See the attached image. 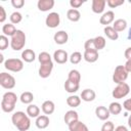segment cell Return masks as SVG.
I'll return each mask as SVG.
<instances>
[{"mask_svg": "<svg viewBox=\"0 0 131 131\" xmlns=\"http://www.w3.org/2000/svg\"><path fill=\"white\" fill-rule=\"evenodd\" d=\"M69 130L70 131H89L88 127L81 121H76V122H73L72 124H70L69 126Z\"/></svg>", "mask_w": 131, "mask_h": 131, "instance_id": "20", "label": "cell"}, {"mask_svg": "<svg viewBox=\"0 0 131 131\" xmlns=\"http://www.w3.org/2000/svg\"><path fill=\"white\" fill-rule=\"evenodd\" d=\"M83 57L87 62H95L98 59V51L96 49H87L84 51Z\"/></svg>", "mask_w": 131, "mask_h": 131, "instance_id": "12", "label": "cell"}, {"mask_svg": "<svg viewBox=\"0 0 131 131\" xmlns=\"http://www.w3.org/2000/svg\"><path fill=\"white\" fill-rule=\"evenodd\" d=\"M49 122H50V121H49V118H48L46 115H42V116H39V117L36 119L35 124H36L37 128H39V129H45V128L48 127Z\"/></svg>", "mask_w": 131, "mask_h": 131, "instance_id": "21", "label": "cell"}, {"mask_svg": "<svg viewBox=\"0 0 131 131\" xmlns=\"http://www.w3.org/2000/svg\"><path fill=\"white\" fill-rule=\"evenodd\" d=\"M6 19V11L3 6H0V23H4Z\"/></svg>", "mask_w": 131, "mask_h": 131, "instance_id": "43", "label": "cell"}, {"mask_svg": "<svg viewBox=\"0 0 131 131\" xmlns=\"http://www.w3.org/2000/svg\"><path fill=\"white\" fill-rule=\"evenodd\" d=\"M63 120H64V123L69 126L70 124H72L73 122H76L79 120V116H78V113L74 110H70L68 111L66 114H64V117H63Z\"/></svg>", "mask_w": 131, "mask_h": 131, "instance_id": "17", "label": "cell"}, {"mask_svg": "<svg viewBox=\"0 0 131 131\" xmlns=\"http://www.w3.org/2000/svg\"><path fill=\"white\" fill-rule=\"evenodd\" d=\"M9 44H10V43H9V41H8L7 36H5V35L2 34V35L0 36V50L6 49Z\"/></svg>", "mask_w": 131, "mask_h": 131, "instance_id": "37", "label": "cell"}, {"mask_svg": "<svg viewBox=\"0 0 131 131\" xmlns=\"http://www.w3.org/2000/svg\"><path fill=\"white\" fill-rule=\"evenodd\" d=\"M84 48H85V50H87V49H95V45H94L93 39H88L84 44Z\"/></svg>", "mask_w": 131, "mask_h": 131, "instance_id": "41", "label": "cell"}, {"mask_svg": "<svg viewBox=\"0 0 131 131\" xmlns=\"http://www.w3.org/2000/svg\"><path fill=\"white\" fill-rule=\"evenodd\" d=\"M84 2H85V1H83V0H71V1H70V5L72 6V8L77 9V8H79L80 6H82V4H83Z\"/></svg>", "mask_w": 131, "mask_h": 131, "instance_id": "40", "label": "cell"}, {"mask_svg": "<svg viewBox=\"0 0 131 131\" xmlns=\"http://www.w3.org/2000/svg\"><path fill=\"white\" fill-rule=\"evenodd\" d=\"M9 18H10V23H11V24L16 25V24H19V23L21 21V19H23V15H21L20 12H18V11H14V12H12V13L10 14Z\"/></svg>", "mask_w": 131, "mask_h": 131, "instance_id": "34", "label": "cell"}, {"mask_svg": "<svg viewBox=\"0 0 131 131\" xmlns=\"http://www.w3.org/2000/svg\"><path fill=\"white\" fill-rule=\"evenodd\" d=\"M95 115H96V117H97L99 120H101V121H106V120L110 118L111 113H110V111H108V107H105V106H103V105H99V106H97V107L95 108Z\"/></svg>", "mask_w": 131, "mask_h": 131, "instance_id": "11", "label": "cell"}, {"mask_svg": "<svg viewBox=\"0 0 131 131\" xmlns=\"http://www.w3.org/2000/svg\"><path fill=\"white\" fill-rule=\"evenodd\" d=\"M19 100L25 103V104H31V102L34 100V95L32 92L30 91H26V92H23L19 96Z\"/></svg>", "mask_w": 131, "mask_h": 131, "instance_id": "30", "label": "cell"}, {"mask_svg": "<svg viewBox=\"0 0 131 131\" xmlns=\"http://www.w3.org/2000/svg\"><path fill=\"white\" fill-rule=\"evenodd\" d=\"M70 61H71V63H73V64H78L80 61H81V59H82V54H81V52H79V51H75V52H73L72 54H71V56H70Z\"/></svg>", "mask_w": 131, "mask_h": 131, "instance_id": "35", "label": "cell"}, {"mask_svg": "<svg viewBox=\"0 0 131 131\" xmlns=\"http://www.w3.org/2000/svg\"><path fill=\"white\" fill-rule=\"evenodd\" d=\"M106 1L105 0H92V5H91V9L94 13H102L104 11V7H105Z\"/></svg>", "mask_w": 131, "mask_h": 131, "instance_id": "13", "label": "cell"}, {"mask_svg": "<svg viewBox=\"0 0 131 131\" xmlns=\"http://www.w3.org/2000/svg\"><path fill=\"white\" fill-rule=\"evenodd\" d=\"M114 19H115V13H114V11L108 10V11L102 13V15L99 18V23L101 25H104L105 27H107L110 24H112L114 21Z\"/></svg>", "mask_w": 131, "mask_h": 131, "instance_id": "15", "label": "cell"}, {"mask_svg": "<svg viewBox=\"0 0 131 131\" xmlns=\"http://www.w3.org/2000/svg\"><path fill=\"white\" fill-rule=\"evenodd\" d=\"M128 126L131 128V115H130L129 118H128Z\"/></svg>", "mask_w": 131, "mask_h": 131, "instance_id": "49", "label": "cell"}, {"mask_svg": "<svg viewBox=\"0 0 131 131\" xmlns=\"http://www.w3.org/2000/svg\"><path fill=\"white\" fill-rule=\"evenodd\" d=\"M113 28L118 33L119 32H123L127 28V21H126V19H124V18H118V19H116L114 21V24H113Z\"/></svg>", "mask_w": 131, "mask_h": 131, "instance_id": "27", "label": "cell"}, {"mask_svg": "<svg viewBox=\"0 0 131 131\" xmlns=\"http://www.w3.org/2000/svg\"><path fill=\"white\" fill-rule=\"evenodd\" d=\"M0 62H3V63L5 62V61L3 60V55H2V54H0Z\"/></svg>", "mask_w": 131, "mask_h": 131, "instance_id": "50", "label": "cell"}, {"mask_svg": "<svg viewBox=\"0 0 131 131\" xmlns=\"http://www.w3.org/2000/svg\"><path fill=\"white\" fill-rule=\"evenodd\" d=\"M64 90L69 93H75L79 90L80 88V84H77V83H74V82H71L70 80H66L64 82Z\"/></svg>", "mask_w": 131, "mask_h": 131, "instance_id": "26", "label": "cell"}, {"mask_svg": "<svg viewBox=\"0 0 131 131\" xmlns=\"http://www.w3.org/2000/svg\"><path fill=\"white\" fill-rule=\"evenodd\" d=\"M68 80H70L71 82L80 84V81H81V74H80V72L78 70H71L69 72V75H68Z\"/></svg>", "mask_w": 131, "mask_h": 131, "instance_id": "29", "label": "cell"}, {"mask_svg": "<svg viewBox=\"0 0 131 131\" xmlns=\"http://www.w3.org/2000/svg\"><path fill=\"white\" fill-rule=\"evenodd\" d=\"M41 108H42V112L47 116V115L53 114V112L55 110V105H54V102L52 100H45L42 103Z\"/></svg>", "mask_w": 131, "mask_h": 131, "instance_id": "19", "label": "cell"}, {"mask_svg": "<svg viewBox=\"0 0 131 131\" xmlns=\"http://www.w3.org/2000/svg\"><path fill=\"white\" fill-rule=\"evenodd\" d=\"M40 68H39V76L41 78H48L51 75V72L53 70V62L51 61H47L44 63H40Z\"/></svg>", "mask_w": 131, "mask_h": 131, "instance_id": "9", "label": "cell"}, {"mask_svg": "<svg viewBox=\"0 0 131 131\" xmlns=\"http://www.w3.org/2000/svg\"><path fill=\"white\" fill-rule=\"evenodd\" d=\"M27 115L30 118H38L40 116V108L36 104H29L27 106Z\"/></svg>", "mask_w": 131, "mask_h": 131, "instance_id": "28", "label": "cell"}, {"mask_svg": "<svg viewBox=\"0 0 131 131\" xmlns=\"http://www.w3.org/2000/svg\"><path fill=\"white\" fill-rule=\"evenodd\" d=\"M16 28L14 27V25L13 24H11V23H9V24H5V25H3V27H2V33H3V35H5V36H13L15 33H16Z\"/></svg>", "mask_w": 131, "mask_h": 131, "instance_id": "24", "label": "cell"}, {"mask_svg": "<svg viewBox=\"0 0 131 131\" xmlns=\"http://www.w3.org/2000/svg\"><path fill=\"white\" fill-rule=\"evenodd\" d=\"M101 131H115V125L111 121H106L101 126Z\"/></svg>", "mask_w": 131, "mask_h": 131, "instance_id": "39", "label": "cell"}, {"mask_svg": "<svg viewBox=\"0 0 131 131\" xmlns=\"http://www.w3.org/2000/svg\"><path fill=\"white\" fill-rule=\"evenodd\" d=\"M69 55H68V52L62 50V49H57L54 51L53 53V59L59 63V64H62V63H66L69 59Z\"/></svg>", "mask_w": 131, "mask_h": 131, "instance_id": "10", "label": "cell"}, {"mask_svg": "<svg viewBox=\"0 0 131 131\" xmlns=\"http://www.w3.org/2000/svg\"><path fill=\"white\" fill-rule=\"evenodd\" d=\"M45 24L48 28H51V29H54V28L58 27L59 24H60L59 14L57 12H50L45 18Z\"/></svg>", "mask_w": 131, "mask_h": 131, "instance_id": "8", "label": "cell"}, {"mask_svg": "<svg viewBox=\"0 0 131 131\" xmlns=\"http://www.w3.org/2000/svg\"><path fill=\"white\" fill-rule=\"evenodd\" d=\"M115 131H128V128L124 125H120V126L115 128Z\"/></svg>", "mask_w": 131, "mask_h": 131, "instance_id": "47", "label": "cell"}, {"mask_svg": "<svg viewBox=\"0 0 131 131\" xmlns=\"http://www.w3.org/2000/svg\"><path fill=\"white\" fill-rule=\"evenodd\" d=\"M80 103H81V98L79 96H77V95H71V96H69L67 98V104L69 106L73 107V108L79 106Z\"/></svg>", "mask_w": 131, "mask_h": 131, "instance_id": "31", "label": "cell"}, {"mask_svg": "<svg viewBox=\"0 0 131 131\" xmlns=\"http://www.w3.org/2000/svg\"><path fill=\"white\" fill-rule=\"evenodd\" d=\"M103 32H104L105 36H106L110 40L115 41V40H117V39L119 38V33H118L117 31H115V29H114L113 27H111V26L105 27V28L103 29Z\"/></svg>", "mask_w": 131, "mask_h": 131, "instance_id": "25", "label": "cell"}, {"mask_svg": "<svg viewBox=\"0 0 131 131\" xmlns=\"http://www.w3.org/2000/svg\"><path fill=\"white\" fill-rule=\"evenodd\" d=\"M123 107L128 111V112H131V98H128L126 99L124 102H123Z\"/></svg>", "mask_w": 131, "mask_h": 131, "instance_id": "44", "label": "cell"}, {"mask_svg": "<svg viewBox=\"0 0 131 131\" xmlns=\"http://www.w3.org/2000/svg\"><path fill=\"white\" fill-rule=\"evenodd\" d=\"M37 6L40 11H49L54 6V0H39Z\"/></svg>", "mask_w": 131, "mask_h": 131, "instance_id": "16", "label": "cell"}, {"mask_svg": "<svg viewBox=\"0 0 131 131\" xmlns=\"http://www.w3.org/2000/svg\"><path fill=\"white\" fill-rule=\"evenodd\" d=\"M0 85L4 88V89H12L15 86V79L13 76H11L10 74L7 73H1L0 74Z\"/></svg>", "mask_w": 131, "mask_h": 131, "instance_id": "7", "label": "cell"}, {"mask_svg": "<svg viewBox=\"0 0 131 131\" xmlns=\"http://www.w3.org/2000/svg\"><path fill=\"white\" fill-rule=\"evenodd\" d=\"M93 41H94V45H95V49L98 51L100 49H103L105 47V44H106V41H105V38L102 37V36H97L95 38H93Z\"/></svg>", "mask_w": 131, "mask_h": 131, "instance_id": "33", "label": "cell"}, {"mask_svg": "<svg viewBox=\"0 0 131 131\" xmlns=\"http://www.w3.org/2000/svg\"><path fill=\"white\" fill-rule=\"evenodd\" d=\"M11 5L14 8H21L25 5V1L24 0H11Z\"/></svg>", "mask_w": 131, "mask_h": 131, "instance_id": "42", "label": "cell"}, {"mask_svg": "<svg viewBox=\"0 0 131 131\" xmlns=\"http://www.w3.org/2000/svg\"><path fill=\"white\" fill-rule=\"evenodd\" d=\"M128 74L129 73L127 72L124 66H117L113 74V81L116 84L124 83L128 78Z\"/></svg>", "mask_w": 131, "mask_h": 131, "instance_id": "5", "label": "cell"}, {"mask_svg": "<svg viewBox=\"0 0 131 131\" xmlns=\"http://www.w3.org/2000/svg\"><path fill=\"white\" fill-rule=\"evenodd\" d=\"M125 3V0H107L106 4L111 7V8H116L120 5H123Z\"/></svg>", "mask_w": 131, "mask_h": 131, "instance_id": "38", "label": "cell"}, {"mask_svg": "<svg viewBox=\"0 0 131 131\" xmlns=\"http://www.w3.org/2000/svg\"><path fill=\"white\" fill-rule=\"evenodd\" d=\"M26 45V34L21 30H17L16 33L11 37L10 47L14 51L21 50Z\"/></svg>", "mask_w": 131, "mask_h": 131, "instance_id": "3", "label": "cell"}, {"mask_svg": "<svg viewBox=\"0 0 131 131\" xmlns=\"http://www.w3.org/2000/svg\"><path fill=\"white\" fill-rule=\"evenodd\" d=\"M17 96L14 92L12 91H8L5 92L2 96V100H1V108L4 113H11L13 112L14 107H15V103L17 101Z\"/></svg>", "mask_w": 131, "mask_h": 131, "instance_id": "2", "label": "cell"}, {"mask_svg": "<svg viewBox=\"0 0 131 131\" xmlns=\"http://www.w3.org/2000/svg\"><path fill=\"white\" fill-rule=\"evenodd\" d=\"M95 96H96V94H95L94 90L89 89V88L84 89L82 91V93H81V99L84 100V101H86V102L93 101L95 99Z\"/></svg>", "mask_w": 131, "mask_h": 131, "instance_id": "18", "label": "cell"}, {"mask_svg": "<svg viewBox=\"0 0 131 131\" xmlns=\"http://www.w3.org/2000/svg\"><path fill=\"white\" fill-rule=\"evenodd\" d=\"M67 17H68L69 20L76 23V21H79V20H80V18H81V13H80V11H79L78 9L71 8V9H69V10L67 11Z\"/></svg>", "mask_w": 131, "mask_h": 131, "instance_id": "22", "label": "cell"}, {"mask_svg": "<svg viewBox=\"0 0 131 131\" xmlns=\"http://www.w3.org/2000/svg\"><path fill=\"white\" fill-rule=\"evenodd\" d=\"M129 92H130V87L126 82H124L121 84H117V86L114 88V90L112 92V95L116 99H121V98H124L125 96H127L129 94Z\"/></svg>", "mask_w": 131, "mask_h": 131, "instance_id": "6", "label": "cell"}, {"mask_svg": "<svg viewBox=\"0 0 131 131\" xmlns=\"http://www.w3.org/2000/svg\"><path fill=\"white\" fill-rule=\"evenodd\" d=\"M124 67H125V69L127 70V72H128V73H131V59L127 60Z\"/></svg>", "mask_w": 131, "mask_h": 131, "instance_id": "46", "label": "cell"}, {"mask_svg": "<svg viewBox=\"0 0 131 131\" xmlns=\"http://www.w3.org/2000/svg\"><path fill=\"white\" fill-rule=\"evenodd\" d=\"M11 121L13 123V125L19 130V131H28L30 126H31V121L28 115H26L24 112H15L12 117H11Z\"/></svg>", "mask_w": 131, "mask_h": 131, "instance_id": "1", "label": "cell"}, {"mask_svg": "<svg viewBox=\"0 0 131 131\" xmlns=\"http://www.w3.org/2000/svg\"><path fill=\"white\" fill-rule=\"evenodd\" d=\"M38 59H39L40 63H44V62H47V61H51V60H52L50 54H49L48 52H46V51L41 52V53L39 54V56H38Z\"/></svg>", "mask_w": 131, "mask_h": 131, "instance_id": "36", "label": "cell"}, {"mask_svg": "<svg viewBox=\"0 0 131 131\" xmlns=\"http://www.w3.org/2000/svg\"><path fill=\"white\" fill-rule=\"evenodd\" d=\"M53 40L56 44H59V45H62V44H66L69 40V35L66 31H57L54 36H53Z\"/></svg>", "mask_w": 131, "mask_h": 131, "instance_id": "14", "label": "cell"}, {"mask_svg": "<svg viewBox=\"0 0 131 131\" xmlns=\"http://www.w3.org/2000/svg\"><path fill=\"white\" fill-rule=\"evenodd\" d=\"M128 39L131 41V27H130V29H129V31H128Z\"/></svg>", "mask_w": 131, "mask_h": 131, "instance_id": "48", "label": "cell"}, {"mask_svg": "<svg viewBox=\"0 0 131 131\" xmlns=\"http://www.w3.org/2000/svg\"><path fill=\"white\" fill-rule=\"evenodd\" d=\"M21 58L23 60H25L26 62H32L35 60L36 58V53L35 51H33L32 49H25L21 52Z\"/></svg>", "mask_w": 131, "mask_h": 131, "instance_id": "23", "label": "cell"}, {"mask_svg": "<svg viewBox=\"0 0 131 131\" xmlns=\"http://www.w3.org/2000/svg\"><path fill=\"white\" fill-rule=\"evenodd\" d=\"M124 55H125V57L127 58V60L131 59V47H128V48L125 50V52H124Z\"/></svg>", "mask_w": 131, "mask_h": 131, "instance_id": "45", "label": "cell"}, {"mask_svg": "<svg viewBox=\"0 0 131 131\" xmlns=\"http://www.w3.org/2000/svg\"><path fill=\"white\" fill-rule=\"evenodd\" d=\"M4 68L10 72H20L24 69V61L19 58H8L4 62Z\"/></svg>", "mask_w": 131, "mask_h": 131, "instance_id": "4", "label": "cell"}, {"mask_svg": "<svg viewBox=\"0 0 131 131\" xmlns=\"http://www.w3.org/2000/svg\"><path fill=\"white\" fill-rule=\"evenodd\" d=\"M108 111L111 113V115H119L121 112H122V104L117 102V101H114V102H111L110 105H108Z\"/></svg>", "mask_w": 131, "mask_h": 131, "instance_id": "32", "label": "cell"}]
</instances>
